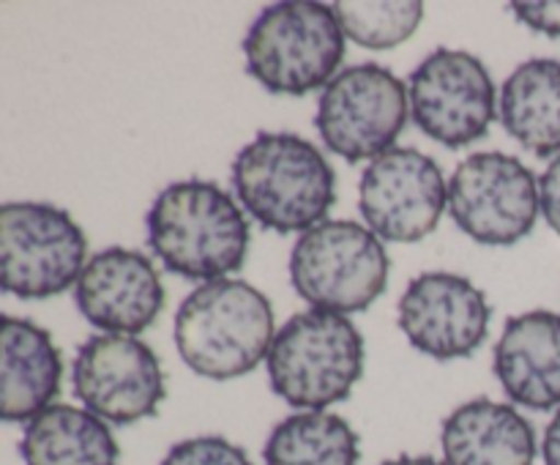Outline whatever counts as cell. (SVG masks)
<instances>
[{"mask_svg":"<svg viewBox=\"0 0 560 465\" xmlns=\"http://www.w3.org/2000/svg\"><path fill=\"white\" fill-rule=\"evenodd\" d=\"M148 246L184 279L217 282L238 271L249 249V222L238 202L213 181L164 186L145 217Z\"/></svg>","mask_w":560,"mask_h":465,"instance_id":"1","label":"cell"},{"mask_svg":"<svg viewBox=\"0 0 560 465\" xmlns=\"http://www.w3.org/2000/svg\"><path fill=\"white\" fill-rule=\"evenodd\" d=\"M233 189L266 230L304 235L326 222L337 200V175L304 137L260 131L233 159Z\"/></svg>","mask_w":560,"mask_h":465,"instance_id":"2","label":"cell"},{"mask_svg":"<svg viewBox=\"0 0 560 465\" xmlns=\"http://www.w3.org/2000/svg\"><path fill=\"white\" fill-rule=\"evenodd\" d=\"M175 345L191 372L233 381L255 370L273 345V306L244 279H217L191 290L175 312Z\"/></svg>","mask_w":560,"mask_h":465,"instance_id":"3","label":"cell"},{"mask_svg":"<svg viewBox=\"0 0 560 465\" xmlns=\"http://www.w3.org/2000/svg\"><path fill=\"white\" fill-rule=\"evenodd\" d=\"M345 38L334 5L315 0L273 3L257 14L246 33V71L268 93L306 96L337 77Z\"/></svg>","mask_w":560,"mask_h":465,"instance_id":"4","label":"cell"},{"mask_svg":"<svg viewBox=\"0 0 560 465\" xmlns=\"http://www.w3.org/2000/svg\"><path fill=\"white\" fill-rule=\"evenodd\" d=\"M266 364L277 397L323 410L348 399L364 375V337L345 315L306 310L279 328Z\"/></svg>","mask_w":560,"mask_h":465,"instance_id":"5","label":"cell"},{"mask_svg":"<svg viewBox=\"0 0 560 465\" xmlns=\"http://www.w3.org/2000/svg\"><path fill=\"white\" fill-rule=\"evenodd\" d=\"M386 246L366 224L326 219L306 230L290 252V282L312 310L364 312L388 284Z\"/></svg>","mask_w":560,"mask_h":465,"instance_id":"6","label":"cell"},{"mask_svg":"<svg viewBox=\"0 0 560 465\" xmlns=\"http://www.w3.org/2000/svg\"><path fill=\"white\" fill-rule=\"evenodd\" d=\"M88 239L69 211L49 202H5L0 208V284L25 301L60 295L77 284Z\"/></svg>","mask_w":560,"mask_h":465,"instance_id":"7","label":"cell"},{"mask_svg":"<svg viewBox=\"0 0 560 465\" xmlns=\"http://www.w3.org/2000/svg\"><path fill=\"white\" fill-rule=\"evenodd\" d=\"M410 96L405 82L381 63L342 69L317 98L315 126L328 151L348 162L377 159L397 148L408 124Z\"/></svg>","mask_w":560,"mask_h":465,"instance_id":"8","label":"cell"},{"mask_svg":"<svg viewBox=\"0 0 560 465\" xmlns=\"http://www.w3.org/2000/svg\"><path fill=\"white\" fill-rule=\"evenodd\" d=\"M448 211L479 244L512 246L534 230L541 211L539 181L517 156L474 153L448 181Z\"/></svg>","mask_w":560,"mask_h":465,"instance_id":"9","label":"cell"},{"mask_svg":"<svg viewBox=\"0 0 560 465\" xmlns=\"http://www.w3.org/2000/svg\"><path fill=\"white\" fill-rule=\"evenodd\" d=\"M410 115L430 140L474 146L495 118V82L476 55L441 47L410 74Z\"/></svg>","mask_w":560,"mask_h":465,"instance_id":"10","label":"cell"},{"mask_svg":"<svg viewBox=\"0 0 560 465\" xmlns=\"http://www.w3.org/2000/svg\"><path fill=\"white\" fill-rule=\"evenodd\" d=\"M71 383L80 403L109 425H135L159 410L167 381L151 345L129 334H93L77 348Z\"/></svg>","mask_w":560,"mask_h":465,"instance_id":"11","label":"cell"},{"mask_svg":"<svg viewBox=\"0 0 560 465\" xmlns=\"http://www.w3.org/2000/svg\"><path fill=\"white\" fill-rule=\"evenodd\" d=\"M448 186L432 156L416 148H392L372 159L359 184V211L381 241L413 244L441 222Z\"/></svg>","mask_w":560,"mask_h":465,"instance_id":"12","label":"cell"},{"mask_svg":"<svg viewBox=\"0 0 560 465\" xmlns=\"http://www.w3.org/2000/svg\"><path fill=\"white\" fill-rule=\"evenodd\" d=\"M492 306L468 277L427 271L408 284L397 323L416 350L438 361L468 359L485 345Z\"/></svg>","mask_w":560,"mask_h":465,"instance_id":"13","label":"cell"},{"mask_svg":"<svg viewBox=\"0 0 560 465\" xmlns=\"http://www.w3.org/2000/svg\"><path fill=\"white\" fill-rule=\"evenodd\" d=\"M77 310L104 334H142L164 310V284L151 257L109 246L96 252L74 284Z\"/></svg>","mask_w":560,"mask_h":465,"instance_id":"14","label":"cell"},{"mask_svg":"<svg viewBox=\"0 0 560 465\" xmlns=\"http://www.w3.org/2000/svg\"><path fill=\"white\" fill-rule=\"evenodd\" d=\"M492 370L514 405L560 408V315L534 310L509 317L492 356Z\"/></svg>","mask_w":560,"mask_h":465,"instance_id":"15","label":"cell"},{"mask_svg":"<svg viewBox=\"0 0 560 465\" xmlns=\"http://www.w3.org/2000/svg\"><path fill=\"white\" fill-rule=\"evenodd\" d=\"M63 359L52 334L25 317L0 321V416L31 421L60 392Z\"/></svg>","mask_w":560,"mask_h":465,"instance_id":"16","label":"cell"},{"mask_svg":"<svg viewBox=\"0 0 560 465\" xmlns=\"http://www.w3.org/2000/svg\"><path fill=\"white\" fill-rule=\"evenodd\" d=\"M441 446L446 465H534L536 430L514 405L479 397L446 416Z\"/></svg>","mask_w":560,"mask_h":465,"instance_id":"17","label":"cell"},{"mask_svg":"<svg viewBox=\"0 0 560 465\" xmlns=\"http://www.w3.org/2000/svg\"><path fill=\"white\" fill-rule=\"evenodd\" d=\"M498 118L534 156H560V60L530 58L520 63L503 82Z\"/></svg>","mask_w":560,"mask_h":465,"instance_id":"18","label":"cell"},{"mask_svg":"<svg viewBox=\"0 0 560 465\" xmlns=\"http://www.w3.org/2000/svg\"><path fill=\"white\" fill-rule=\"evenodd\" d=\"M20 454L25 465H118L120 460L107 421L74 405H49L27 421Z\"/></svg>","mask_w":560,"mask_h":465,"instance_id":"19","label":"cell"},{"mask_svg":"<svg viewBox=\"0 0 560 465\" xmlns=\"http://www.w3.org/2000/svg\"><path fill=\"white\" fill-rule=\"evenodd\" d=\"M262 460L266 465H359L361 441L345 416L299 410L273 427Z\"/></svg>","mask_w":560,"mask_h":465,"instance_id":"20","label":"cell"},{"mask_svg":"<svg viewBox=\"0 0 560 465\" xmlns=\"http://www.w3.org/2000/svg\"><path fill=\"white\" fill-rule=\"evenodd\" d=\"M339 25L350 42L366 49H392L408 42L416 27L424 20V3L405 0V3H355L342 0L334 3Z\"/></svg>","mask_w":560,"mask_h":465,"instance_id":"21","label":"cell"},{"mask_svg":"<svg viewBox=\"0 0 560 465\" xmlns=\"http://www.w3.org/2000/svg\"><path fill=\"white\" fill-rule=\"evenodd\" d=\"M159 465H255L241 446L219 435H197L175 443Z\"/></svg>","mask_w":560,"mask_h":465,"instance_id":"22","label":"cell"},{"mask_svg":"<svg viewBox=\"0 0 560 465\" xmlns=\"http://www.w3.org/2000/svg\"><path fill=\"white\" fill-rule=\"evenodd\" d=\"M512 11L530 31L560 38V0H547V3H512Z\"/></svg>","mask_w":560,"mask_h":465,"instance_id":"23","label":"cell"},{"mask_svg":"<svg viewBox=\"0 0 560 465\" xmlns=\"http://www.w3.org/2000/svg\"><path fill=\"white\" fill-rule=\"evenodd\" d=\"M539 202L547 224L560 235V156L547 164L539 178Z\"/></svg>","mask_w":560,"mask_h":465,"instance_id":"24","label":"cell"},{"mask_svg":"<svg viewBox=\"0 0 560 465\" xmlns=\"http://www.w3.org/2000/svg\"><path fill=\"white\" fill-rule=\"evenodd\" d=\"M541 457L545 465H560V410L552 416V421L545 430V441H541Z\"/></svg>","mask_w":560,"mask_h":465,"instance_id":"25","label":"cell"},{"mask_svg":"<svg viewBox=\"0 0 560 465\" xmlns=\"http://www.w3.org/2000/svg\"><path fill=\"white\" fill-rule=\"evenodd\" d=\"M381 465H446V463L430 457V454H399V457L386 460V463H381Z\"/></svg>","mask_w":560,"mask_h":465,"instance_id":"26","label":"cell"}]
</instances>
